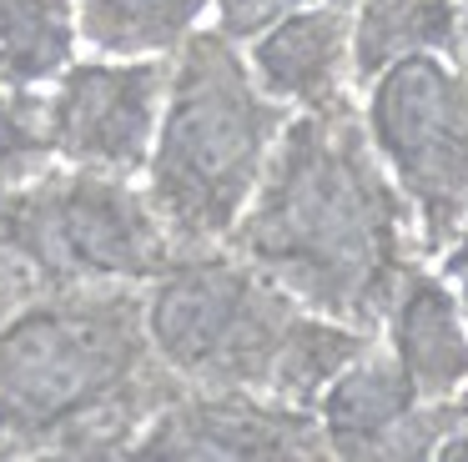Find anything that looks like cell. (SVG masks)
I'll use <instances>...</instances> for the list:
<instances>
[{"instance_id":"cell-20","label":"cell","mask_w":468,"mask_h":462,"mask_svg":"<svg viewBox=\"0 0 468 462\" xmlns=\"http://www.w3.org/2000/svg\"><path fill=\"white\" fill-rule=\"evenodd\" d=\"M458 66L468 70V0H458Z\"/></svg>"},{"instance_id":"cell-5","label":"cell","mask_w":468,"mask_h":462,"mask_svg":"<svg viewBox=\"0 0 468 462\" xmlns=\"http://www.w3.org/2000/svg\"><path fill=\"white\" fill-rule=\"evenodd\" d=\"M0 236L36 267L46 291L142 287L176 257L162 216L132 176L66 166L0 196Z\"/></svg>"},{"instance_id":"cell-14","label":"cell","mask_w":468,"mask_h":462,"mask_svg":"<svg viewBox=\"0 0 468 462\" xmlns=\"http://www.w3.org/2000/svg\"><path fill=\"white\" fill-rule=\"evenodd\" d=\"M76 60V0H0V90H41Z\"/></svg>"},{"instance_id":"cell-6","label":"cell","mask_w":468,"mask_h":462,"mask_svg":"<svg viewBox=\"0 0 468 462\" xmlns=\"http://www.w3.org/2000/svg\"><path fill=\"white\" fill-rule=\"evenodd\" d=\"M363 131L403 191L418 257H438L468 216V70L448 56H403L367 86Z\"/></svg>"},{"instance_id":"cell-2","label":"cell","mask_w":468,"mask_h":462,"mask_svg":"<svg viewBox=\"0 0 468 462\" xmlns=\"http://www.w3.org/2000/svg\"><path fill=\"white\" fill-rule=\"evenodd\" d=\"M182 387L136 287L46 291L0 327V457H126Z\"/></svg>"},{"instance_id":"cell-9","label":"cell","mask_w":468,"mask_h":462,"mask_svg":"<svg viewBox=\"0 0 468 462\" xmlns=\"http://www.w3.org/2000/svg\"><path fill=\"white\" fill-rule=\"evenodd\" d=\"M317 412L257 392L182 387L152 412L126 457H323Z\"/></svg>"},{"instance_id":"cell-8","label":"cell","mask_w":468,"mask_h":462,"mask_svg":"<svg viewBox=\"0 0 468 462\" xmlns=\"http://www.w3.org/2000/svg\"><path fill=\"white\" fill-rule=\"evenodd\" d=\"M317 427L337 457H433L468 422V397L423 402L388 347H367L317 397Z\"/></svg>"},{"instance_id":"cell-11","label":"cell","mask_w":468,"mask_h":462,"mask_svg":"<svg viewBox=\"0 0 468 462\" xmlns=\"http://www.w3.org/2000/svg\"><path fill=\"white\" fill-rule=\"evenodd\" d=\"M383 327L398 372L423 402L468 397V327L443 277L413 267Z\"/></svg>"},{"instance_id":"cell-19","label":"cell","mask_w":468,"mask_h":462,"mask_svg":"<svg viewBox=\"0 0 468 462\" xmlns=\"http://www.w3.org/2000/svg\"><path fill=\"white\" fill-rule=\"evenodd\" d=\"M433 457H448V462L468 457V422H463V427H458V432H453V437H448V442H438V452H433Z\"/></svg>"},{"instance_id":"cell-15","label":"cell","mask_w":468,"mask_h":462,"mask_svg":"<svg viewBox=\"0 0 468 462\" xmlns=\"http://www.w3.org/2000/svg\"><path fill=\"white\" fill-rule=\"evenodd\" d=\"M56 166V146L46 131V96L0 90V196L21 191L41 171Z\"/></svg>"},{"instance_id":"cell-18","label":"cell","mask_w":468,"mask_h":462,"mask_svg":"<svg viewBox=\"0 0 468 462\" xmlns=\"http://www.w3.org/2000/svg\"><path fill=\"white\" fill-rule=\"evenodd\" d=\"M458 267H468V216L458 221L453 241H448V247L438 251V277H453Z\"/></svg>"},{"instance_id":"cell-10","label":"cell","mask_w":468,"mask_h":462,"mask_svg":"<svg viewBox=\"0 0 468 462\" xmlns=\"http://www.w3.org/2000/svg\"><path fill=\"white\" fill-rule=\"evenodd\" d=\"M353 5L357 0H323L282 16L252 36V70L257 90L287 110H323L347 100L353 66H347V40H353Z\"/></svg>"},{"instance_id":"cell-7","label":"cell","mask_w":468,"mask_h":462,"mask_svg":"<svg viewBox=\"0 0 468 462\" xmlns=\"http://www.w3.org/2000/svg\"><path fill=\"white\" fill-rule=\"evenodd\" d=\"M166 76L172 66L162 56H132L122 66L71 60L46 96V131L56 161L106 176H142L166 100Z\"/></svg>"},{"instance_id":"cell-4","label":"cell","mask_w":468,"mask_h":462,"mask_svg":"<svg viewBox=\"0 0 468 462\" xmlns=\"http://www.w3.org/2000/svg\"><path fill=\"white\" fill-rule=\"evenodd\" d=\"M287 116L292 110L257 90L237 40L222 30H192L176 46L142 186L176 251L227 241Z\"/></svg>"},{"instance_id":"cell-21","label":"cell","mask_w":468,"mask_h":462,"mask_svg":"<svg viewBox=\"0 0 468 462\" xmlns=\"http://www.w3.org/2000/svg\"><path fill=\"white\" fill-rule=\"evenodd\" d=\"M448 281L458 287V297H453V301H458V311H463V327H468V267H458Z\"/></svg>"},{"instance_id":"cell-12","label":"cell","mask_w":468,"mask_h":462,"mask_svg":"<svg viewBox=\"0 0 468 462\" xmlns=\"http://www.w3.org/2000/svg\"><path fill=\"white\" fill-rule=\"evenodd\" d=\"M448 56L458 60V0H363L353 5L347 66L353 86H373L403 56Z\"/></svg>"},{"instance_id":"cell-16","label":"cell","mask_w":468,"mask_h":462,"mask_svg":"<svg viewBox=\"0 0 468 462\" xmlns=\"http://www.w3.org/2000/svg\"><path fill=\"white\" fill-rule=\"evenodd\" d=\"M212 5H217V30H222L227 40H252V36H262L267 26H277L282 16L323 5V0H212Z\"/></svg>"},{"instance_id":"cell-1","label":"cell","mask_w":468,"mask_h":462,"mask_svg":"<svg viewBox=\"0 0 468 462\" xmlns=\"http://www.w3.org/2000/svg\"><path fill=\"white\" fill-rule=\"evenodd\" d=\"M317 317L378 337L403 277L418 267V231L383 171L353 100L292 110L277 131L252 201L222 241Z\"/></svg>"},{"instance_id":"cell-13","label":"cell","mask_w":468,"mask_h":462,"mask_svg":"<svg viewBox=\"0 0 468 462\" xmlns=\"http://www.w3.org/2000/svg\"><path fill=\"white\" fill-rule=\"evenodd\" d=\"M212 0H76V40L96 56H166L202 26Z\"/></svg>"},{"instance_id":"cell-3","label":"cell","mask_w":468,"mask_h":462,"mask_svg":"<svg viewBox=\"0 0 468 462\" xmlns=\"http://www.w3.org/2000/svg\"><path fill=\"white\" fill-rule=\"evenodd\" d=\"M146 341L172 377L202 392H257L317 407L378 337L317 317L232 251H176L142 297Z\"/></svg>"},{"instance_id":"cell-17","label":"cell","mask_w":468,"mask_h":462,"mask_svg":"<svg viewBox=\"0 0 468 462\" xmlns=\"http://www.w3.org/2000/svg\"><path fill=\"white\" fill-rule=\"evenodd\" d=\"M36 297H46V287H41V277H36V267L11 247V241L0 236V327H5V321H11L21 307H31Z\"/></svg>"}]
</instances>
